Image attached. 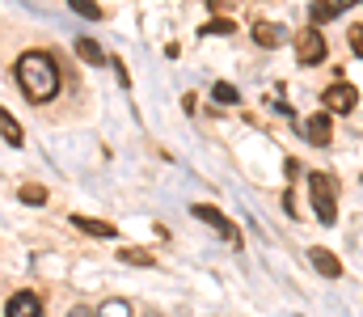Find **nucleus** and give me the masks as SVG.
<instances>
[{
  "label": "nucleus",
  "mask_w": 363,
  "mask_h": 317,
  "mask_svg": "<svg viewBox=\"0 0 363 317\" xmlns=\"http://www.w3.org/2000/svg\"><path fill=\"white\" fill-rule=\"evenodd\" d=\"M114 72H118V85H123V89H127V85H131V81H127V68H123V60H114Z\"/></svg>",
  "instance_id": "nucleus-21"
},
{
  "label": "nucleus",
  "mask_w": 363,
  "mask_h": 317,
  "mask_svg": "<svg viewBox=\"0 0 363 317\" xmlns=\"http://www.w3.org/2000/svg\"><path fill=\"white\" fill-rule=\"evenodd\" d=\"M118 258H123V262H131V267H152V262H157V258H152L148 250H135V245L118 250Z\"/></svg>",
  "instance_id": "nucleus-16"
},
{
  "label": "nucleus",
  "mask_w": 363,
  "mask_h": 317,
  "mask_svg": "<svg viewBox=\"0 0 363 317\" xmlns=\"http://www.w3.org/2000/svg\"><path fill=\"white\" fill-rule=\"evenodd\" d=\"M254 43L258 47H279L283 43V30L271 26V21H254Z\"/></svg>",
  "instance_id": "nucleus-12"
},
{
  "label": "nucleus",
  "mask_w": 363,
  "mask_h": 317,
  "mask_svg": "<svg viewBox=\"0 0 363 317\" xmlns=\"http://www.w3.org/2000/svg\"><path fill=\"white\" fill-rule=\"evenodd\" d=\"M17 199H21V204H30V208H38V204H47V187L30 182V187H21V191H17Z\"/></svg>",
  "instance_id": "nucleus-15"
},
{
  "label": "nucleus",
  "mask_w": 363,
  "mask_h": 317,
  "mask_svg": "<svg viewBox=\"0 0 363 317\" xmlns=\"http://www.w3.org/2000/svg\"><path fill=\"white\" fill-rule=\"evenodd\" d=\"M304 135H308L313 144H321V148H325V144L334 140V123H330V114H313V118L304 123Z\"/></svg>",
  "instance_id": "nucleus-9"
},
{
  "label": "nucleus",
  "mask_w": 363,
  "mask_h": 317,
  "mask_svg": "<svg viewBox=\"0 0 363 317\" xmlns=\"http://www.w3.org/2000/svg\"><path fill=\"white\" fill-rule=\"evenodd\" d=\"M68 4H72V13H81L85 21H101V17H106L97 0H68Z\"/></svg>",
  "instance_id": "nucleus-14"
},
{
  "label": "nucleus",
  "mask_w": 363,
  "mask_h": 317,
  "mask_svg": "<svg viewBox=\"0 0 363 317\" xmlns=\"http://www.w3.org/2000/svg\"><path fill=\"white\" fill-rule=\"evenodd\" d=\"M203 34H233V21H228V17H216V21L203 26Z\"/></svg>",
  "instance_id": "nucleus-19"
},
{
  "label": "nucleus",
  "mask_w": 363,
  "mask_h": 317,
  "mask_svg": "<svg viewBox=\"0 0 363 317\" xmlns=\"http://www.w3.org/2000/svg\"><path fill=\"white\" fill-rule=\"evenodd\" d=\"M4 317H43V301H38L34 292H17V296L9 301Z\"/></svg>",
  "instance_id": "nucleus-7"
},
{
  "label": "nucleus",
  "mask_w": 363,
  "mask_h": 317,
  "mask_svg": "<svg viewBox=\"0 0 363 317\" xmlns=\"http://www.w3.org/2000/svg\"><path fill=\"white\" fill-rule=\"evenodd\" d=\"M77 55H81V60H89V64H106V51H101L93 38H81V43H77Z\"/></svg>",
  "instance_id": "nucleus-17"
},
{
  "label": "nucleus",
  "mask_w": 363,
  "mask_h": 317,
  "mask_svg": "<svg viewBox=\"0 0 363 317\" xmlns=\"http://www.w3.org/2000/svg\"><path fill=\"white\" fill-rule=\"evenodd\" d=\"M13 77H17V85H21V94H26L30 102H51V98L60 94V64H55L47 51H26V55L17 60Z\"/></svg>",
  "instance_id": "nucleus-1"
},
{
  "label": "nucleus",
  "mask_w": 363,
  "mask_h": 317,
  "mask_svg": "<svg viewBox=\"0 0 363 317\" xmlns=\"http://www.w3.org/2000/svg\"><path fill=\"white\" fill-rule=\"evenodd\" d=\"M308 199H313V211H317V220L325 228L338 224V187H334L330 174H313L308 178Z\"/></svg>",
  "instance_id": "nucleus-2"
},
{
  "label": "nucleus",
  "mask_w": 363,
  "mask_h": 317,
  "mask_svg": "<svg viewBox=\"0 0 363 317\" xmlns=\"http://www.w3.org/2000/svg\"><path fill=\"white\" fill-rule=\"evenodd\" d=\"M0 140H4V144H13V148H21V144H26V131H21V123H17L9 110H0Z\"/></svg>",
  "instance_id": "nucleus-10"
},
{
  "label": "nucleus",
  "mask_w": 363,
  "mask_h": 317,
  "mask_svg": "<svg viewBox=\"0 0 363 317\" xmlns=\"http://www.w3.org/2000/svg\"><path fill=\"white\" fill-rule=\"evenodd\" d=\"M211 102L237 106V102H241V94H237V89H233V85H228V81H216V85H211Z\"/></svg>",
  "instance_id": "nucleus-13"
},
{
  "label": "nucleus",
  "mask_w": 363,
  "mask_h": 317,
  "mask_svg": "<svg viewBox=\"0 0 363 317\" xmlns=\"http://www.w3.org/2000/svg\"><path fill=\"white\" fill-rule=\"evenodd\" d=\"M72 224L89 237H114V224L110 220H93V216H72Z\"/></svg>",
  "instance_id": "nucleus-11"
},
{
  "label": "nucleus",
  "mask_w": 363,
  "mask_h": 317,
  "mask_svg": "<svg viewBox=\"0 0 363 317\" xmlns=\"http://www.w3.org/2000/svg\"><path fill=\"white\" fill-rule=\"evenodd\" d=\"M190 216H199L203 224H211V228H220V233H224V237H228L233 245H241V233H237V228H233V224H228V220L220 216V208H211V204H194V208H190Z\"/></svg>",
  "instance_id": "nucleus-5"
},
{
  "label": "nucleus",
  "mask_w": 363,
  "mask_h": 317,
  "mask_svg": "<svg viewBox=\"0 0 363 317\" xmlns=\"http://www.w3.org/2000/svg\"><path fill=\"white\" fill-rule=\"evenodd\" d=\"M321 106L334 110V114H351V110L359 106V89H355L351 81H334V85L321 94Z\"/></svg>",
  "instance_id": "nucleus-3"
},
{
  "label": "nucleus",
  "mask_w": 363,
  "mask_h": 317,
  "mask_svg": "<svg viewBox=\"0 0 363 317\" xmlns=\"http://www.w3.org/2000/svg\"><path fill=\"white\" fill-rule=\"evenodd\" d=\"M97 317H131V305H127V301H106Z\"/></svg>",
  "instance_id": "nucleus-18"
},
{
  "label": "nucleus",
  "mask_w": 363,
  "mask_h": 317,
  "mask_svg": "<svg viewBox=\"0 0 363 317\" xmlns=\"http://www.w3.org/2000/svg\"><path fill=\"white\" fill-rule=\"evenodd\" d=\"M296 60H300L304 68L321 64V60H325V38H321L317 30H304V34L296 38Z\"/></svg>",
  "instance_id": "nucleus-4"
},
{
  "label": "nucleus",
  "mask_w": 363,
  "mask_h": 317,
  "mask_svg": "<svg viewBox=\"0 0 363 317\" xmlns=\"http://www.w3.org/2000/svg\"><path fill=\"white\" fill-rule=\"evenodd\" d=\"M72 317H89V313H85V309H72Z\"/></svg>",
  "instance_id": "nucleus-22"
},
{
  "label": "nucleus",
  "mask_w": 363,
  "mask_h": 317,
  "mask_svg": "<svg viewBox=\"0 0 363 317\" xmlns=\"http://www.w3.org/2000/svg\"><path fill=\"white\" fill-rule=\"evenodd\" d=\"M308 258H313V267H317L325 279H342V262H338V254H334V250L313 245V254H308Z\"/></svg>",
  "instance_id": "nucleus-6"
},
{
  "label": "nucleus",
  "mask_w": 363,
  "mask_h": 317,
  "mask_svg": "<svg viewBox=\"0 0 363 317\" xmlns=\"http://www.w3.org/2000/svg\"><path fill=\"white\" fill-rule=\"evenodd\" d=\"M347 43H351V51L363 60V26H351V30H347Z\"/></svg>",
  "instance_id": "nucleus-20"
},
{
  "label": "nucleus",
  "mask_w": 363,
  "mask_h": 317,
  "mask_svg": "<svg viewBox=\"0 0 363 317\" xmlns=\"http://www.w3.org/2000/svg\"><path fill=\"white\" fill-rule=\"evenodd\" d=\"M351 4H359V0H313V9H308V17H313V26H321V21H334L342 9H351Z\"/></svg>",
  "instance_id": "nucleus-8"
}]
</instances>
